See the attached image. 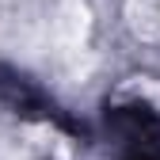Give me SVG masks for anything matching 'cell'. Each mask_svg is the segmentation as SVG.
<instances>
[{
  "mask_svg": "<svg viewBox=\"0 0 160 160\" xmlns=\"http://www.w3.org/2000/svg\"><path fill=\"white\" fill-rule=\"evenodd\" d=\"M130 23L141 38L160 42V0H130Z\"/></svg>",
  "mask_w": 160,
  "mask_h": 160,
  "instance_id": "cell-1",
  "label": "cell"
}]
</instances>
